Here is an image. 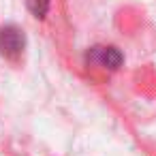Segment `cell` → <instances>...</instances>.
Returning <instances> with one entry per match:
<instances>
[{
	"label": "cell",
	"mask_w": 156,
	"mask_h": 156,
	"mask_svg": "<svg viewBox=\"0 0 156 156\" xmlns=\"http://www.w3.org/2000/svg\"><path fill=\"white\" fill-rule=\"evenodd\" d=\"M24 45H26V39L20 28H15V26L0 28V56L17 58L24 51Z\"/></svg>",
	"instance_id": "obj_1"
},
{
	"label": "cell",
	"mask_w": 156,
	"mask_h": 156,
	"mask_svg": "<svg viewBox=\"0 0 156 156\" xmlns=\"http://www.w3.org/2000/svg\"><path fill=\"white\" fill-rule=\"evenodd\" d=\"M30 2V9L37 17H43L45 11H47V5H49V0H28Z\"/></svg>",
	"instance_id": "obj_3"
},
{
	"label": "cell",
	"mask_w": 156,
	"mask_h": 156,
	"mask_svg": "<svg viewBox=\"0 0 156 156\" xmlns=\"http://www.w3.org/2000/svg\"><path fill=\"white\" fill-rule=\"evenodd\" d=\"M88 60L103 66V69H118L122 64V54L115 47H92L88 54Z\"/></svg>",
	"instance_id": "obj_2"
}]
</instances>
